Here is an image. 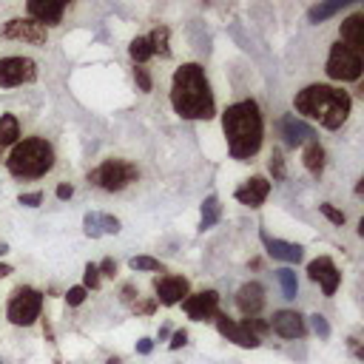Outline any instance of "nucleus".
<instances>
[{"mask_svg":"<svg viewBox=\"0 0 364 364\" xmlns=\"http://www.w3.org/2000/svg\"><path fill=\"white\" fill-rule=\"evenodd\" d=\"M185 344H188V333H185V330H177L174 336H171V344H168V348H171V350H180V348H185Z\"/></svg>","mask_w":364,"mask_h":364,"instance_id":"nucleus-39","label":"nucleus"},{"mask_svg":"<svg viewBox=\"0 0 364 364\" xmlns=\"http://www.w3.org/2000/svg\"><path fill=\"white\" fill-rule=\"evenodd\" d=\"M267 171L274 174V180H284L287 177V168H284V160H282V151L279 148H274L271 162H267Z\"/></svg>","mask_w":364,"mask_h":364,"instance_id":"nucleus-29","label":"nucleus"},{"mask_svg":"<svg viewBox=\"0 0 364 364\" xmlns=\"http://www.w3.org/2000/svg\"><path fill=\"white\" fill-rule=\"evenodd\" d=\"M344 6H348V0H333V3H319V6H311V9H308V21H311V23H321V21H328V17L339 14Z\"/></svg>","mask_w":364,"mask_h":364,"instance_id":"nucleus-24","label":"nucleus"},{"mask_svg":"<svg viewBox=\"0 0 364 364\" xmlns=\"http://www.w3.org/2000/svg\"><path fill=\"white\" fill-rule=\"evenodd\" d=\"M214 321H217V330H219V333H222L228 341L239 344V348H245V350H256L259 344H262V339H259L256 333H251V330H247L242 321L228 319L225 313H217V316H214Z\"/></svg>","mask_w":364,"mask_h":364,"instance_id":"nucleus-11","label":"nucleus"},{"mask_svg":"<svg viewBox=\"0 0 364 364\" xmlns=\"http://www.w3.org/2000/svg\"><path fill=\"white\" fill-rule=\"evenodd\" d=\"M83 228H86V236H91V239H100V236H103V228H100V214H86V219H83Z\"/></svg>","mask_w":364,"mask_h":364,"instance_id":"nucleus-32","label":"nucleus"},{"mask_svg":"<svg viewBox=\"0 0 364 364\" xmlns=\"http://www.w3.org/2000/svg\"><path fill=\"white\" fill-rule=\"evenodd\" d=\"M100 271H97V265H86V271H83V287H86V291H97V287H100Z\"/></svg>","mask_w":364,"mask_h":364,"instance_id":"nucleus-30","label":"nucleus"},{"mask_svg":"<svg viewBox=\"0 0 364 364\" xmlns=\"http://www.w3.org/2000/svg\"><path fill=\"white\" fill-rule=\"evenodd\" d=\"M171 106L182 120H210L217 114V100L205 69L199 63H185L171 80Z\"/></svg>","mask_w":364,"mask_h":364,"instance_id":"nucleus-1","label":"nucleus"},{"mask_svg":"<svg viewBox=\"0 0 364 364\" xmlns=\"http://www.w3.org/2000/svg\"><path fill=\"white\" fill-rule=\"evenodd\" d=\"M97 271H100V276H114V274H117V262H114V259H103L97 265Z\"/></svg>","mask_w":364,"mask_h":364,"instance_id":"nucleus-38","label":"nucleus"},{"mask_svg":"<svg viewBox=\"0 0 364 364\" xmlns=\"http://www.w3.org/2000/svg\"><path fill=\"white\" fill-rule=\"evenodd\" d=\"M279 134H282V140H284L287 148L304 145V143H311V140L316 137L313 125H308L304 120H299L296 114H284V117L279 120Z\"/></svg>","mask_w":364,"mask_h":364,"instance_id":"nucleus-14","label":"nucleus"},{"mask_svg":"<svg viewBox=\"0 0 364 364\" xmlns=\"http://www.w3.org/2000/svg\"><path fill=\"white\" fill-rule=\"evenodd\" d=\"M157 302H145V304H134V313H154Z\"/></svg>","mask_w":364,"mask_h":364,"instance_id":"nucleus-42","label":"nucleus"},{"mask_svg":"<svg viewBox=\"0 0 364 364\" xmlns=\"http://www.w3.org/2000/svg\"><path fill=\"white\" fill-rule=\"evenodd\" d=\"M276 279H279V284H282L284 299H296V293H299L296 271H291V267H282V271H276Z\"/></svg>","mask_w":364,"mask_h":364,"instance_id":"nucleus-27","label":"nucleus"},{"mask_svg":"<svg viewBox=\"0 0 364 364\" xmlns=\"http://www.w3.org/2000/svg\"><path fill=\"white\" fill-rule=\"evenodd\" d=\"M54 145L46 137H26L17 145H12L6 168L17 180H40L54 168Z\"/></svg>","mask_w":364,"mask_h":364,"instance_id":"nucleus-4","label":"nucleus"},{"mask_svg":"<svg viewBox=\"0 0 364 364\" xmlns=\"http://www.w3.org/2000/svg\"><path fill=\"white\" fill-rule=\"evenodd\" d=\"M43 202V194L40 191H32V194H21V205H26V208H37Z\"/></svg>","mask_w":364,"mask_h":364,"instance_id":"nucleus-37","label":"nucleus"},{"mask_svg":"<svg viewBox=\"0 0 364 364\" xmlns=\"http://www.w3.org/2000/svg\"><path fill=\"white\" fill-rule=\"evenodd\" d=\"M0 364H3V361H0Z\"/></svg>","mask_w":364,"mask_h":364,"instance_id":"nucleus-47","label":"nucleus"},{"mask_svg":"<svg viewBox=\"0 0 364 364\" xmlns=\"http://www.w3.org/2000/svg\"><path fill=\"white\" fill-rule=\"evenodd\" d=\"M267 324H271V330L282 339H302L308 333V324H304V319L296 311H276Z\"/></svg>","mask_w":364,"mask_h":364,"instance_id":"nucleus-15","label":"nucleus"},{"mask_svg":"<svg viewBox=\"0 0 364 364\" xmlns=\"http://www.w3.org/2000/svg\"><path fill=\"white\" fill-rule=\"evenodd\" d=\"M9 254V245L6 242H0V256H6Z\"/></svg>","mask_w":364,"mask_h":364,"instance_id":"nucleus-45","label":"nucleus"},{"mask_svg":"<svg viewBox=\"0 0 364 364\" xmlns=\"http://www.w3.org/2000/svg\"><path fill=\"white\" fill-rule=\"evenodd\" d=\"M0 34L6 37V40H23V43H32V46H43L49 32L34 23L32 17H12V21L3 23V29H0Z\"/></svg>","mask_w":364,"mask_h":364,"instance_id":"nucleus-9","label":"nucleus"},{"mask_svg":"<svg viewBox=\"0 0 364 364\" xmlns=\"http://www.w3.org/2000/svg\"><path fill=\"white\" fill-rule=\"evenodd\" d=\"M222 131L234 160H251L259 154L265 140V120L256 100H239L222 114Z\"/></svg>","mask_w":364,"mask_h":364,"instance_id":"nucleus-2","label":"nucleus"},{"mask_svg":"<svg viewBox=\"0 0 364 364\" xmlns=\"http://www.w3.org/2000/svg\"><path fill=\"white\" fill-rule=\"evenodd\" d=\"M236 308L245 316H256L265 308V287L259 282H245L236 291Z\"/></svg>","mask_w":364,"mask_h":364,"instance_id":"nucleus-18","label":"nucleus"},{"mask_svg":"<svg viewBox=\"0 0 364 364\" xmlns=\"http://www.w3.org/2000/svg\"><path fill=\"white\" fill-rule=\"evenodd\" d=\"M134 80H137V86H140V91H151L154 88V80H151V74H148V69L145 66H134Z\"/></svg>","mask_w":364,"mask_h":364,"instance_id":"nucleus-34","label":"nucleus"},{"mask_svg":"<svg viewBox=\"0 0 364 364\" xmlns=\"http://www.w3.org/2000/svg\"><path fill=\"white\" fill-rule=\"evenodd\" d=\"M40 311H43V293L34 291V287H17L9 296L6 319L17 328H29V324L40 319Z\"/></svg>","mask_w":364,"mask_h":364,"instance_id":"nucleus-7","label":"nucleus"},{"mask_svg":"<svg viewBox=\"0 0 364 364\" xmlns=\"http://www.w3.org/2000/svg\"><path fill=\"white\" fill-rule=\"evenodd\" d=\"M128 265H131V271H151V274L162 271V262L154 256H134Z\"/></svg>","mask_w":364,"mask_h":364,"instance_id":"nucleus-28","label":"nucleus"},{"mask_svg":"<svg viewBox=\"0 0 364 364\" xmlns=\"http://www.w3.org/2000/svg\"><path fill=\"white\" fill-rule=\"evenodd\" d=\"M21 143V123L14 114H3L0 117V148H12Z\"/></svg>","mask_w":364,"mask_h":364,"instance_id":"nucleus-22","label":"nucleus"},{"mask_svg":"<svg viewBox=\"0 0 364 364\" xmlns=\"http://www.w3.org/2000/svg\"><path fill=\"white\" fill-rule=\"evenodd\" d=\"M100 228L103 234H120V219L111 214H100Z\"/></svg>","mask_w":364,"mask_h":364,"instance_id":"nucleus-36","label":"nucleus"},{"mask_svg":"<svg viewBox=\"0 0 364 364\" xmlns=\"http://www.w3.org/2000/svg\"><path fill=\"white\" fill-rule=\"evenodd\" d=\"M262 245L267 247V254H271L274 259L287 262V265H296V262H302V256H304L302 245H296V242H284V239H274L267 231H262Z\"/></svg>","mask_w":364,"mask_h":364,"instance_id":"nucleus-19","label":"nucleus"},{"mask_svg":"<svg viewBox=\"0 0 364 364\" xmlns=\"http://www.w3.org/2000/svg\"><path fill=\"white\" fill-rule=\"evenodd\" d=\"M134 296H137V291H134L131 284H125V287H123V302H131Z\"/></svg>","mask_w":364,"mask_h":364,"instance_id":"nucleus-43","label":"nucleus"},{"mask_svg":"<svg viewBox=\"0 0 364 364\" xmlns=\"http://www.w3.org/2000/svg\"><path fill=\"white\" fill-rule=\"evenodd\" d=\"M302 162H304V168H308L313 177H321V171H324V148H321V145H319L316 140L304 143V154H302Z\"/></svg>","mask_w":364,"mask_h":364,"instance_id":"nucleus-21","label":"nucleus"},{"mask_svg":"<svg viewBox=\"0 0 364 364\" xmlns=\"http://www.w3.org/2000/svg\"><path fill=\"white\" fill-rule=\"evenodd\" d=\"M66 3H51V0H32V3H26V12L34 23H40L43 29L46 26H57L63 21V14H66Z\"/></svg>","mask_w":364,"mask_h":364,"instance_id":"nucleus-16","label":"nucleus"},{"mask_svg":"<svg viewBox=\"0 0 364 364\" xmlns=\"http://www.w3.org/2000/svg\"><path fill=\"white\" fill-rule=\"evenodd\" d=\"M128 54H131V60L134 66H145L151 57H154V51H151V43H148V37H134L131 46H128Z\"/></svg>","mask_w":364,"mask_h":364,"instance_id":"nucleus-25","label":"nucleus"},{"mask_svg":"<svg viewBox=\"0 0 364 364\" xmlns=\"http://www.w3.org/2000/svg\"><path fill=\"white\" fill-rule=\"evenodd\" d=\"M308 276L311 282H319L321 284V291L324 296H333L339 291V284H341V274H339V267L330 256H319L308 265Z\"/></svg>","mask_w":364,"mask_h":364,"instance_id":"nucleus-12","label":"nucleus"},{"mask_svg":"<svg viewBox=\"0 0 364 364\" xmlns=\"http://www.w3.org/2000/svg\"><path fill=\"white\" fill-rule=\"evenodd\" d=\"M339 37H341L339 43H344V46L353 49V51H361V49H364V14H361V12L350 14L348 21L341 23Z\"/></svg>","mask_w":364,"mask_h":364,"instance_id":"nucleus-20","label":"nucleus"},{"mask_svg":"<svg viewBox=\"0 0 364 364\" xmlns=\"http://www.w3.org/2000/svg\"><path fill=\"white\" fill-rule=\"evenodd\" d=\"M12 274V265H3V262H0V279H6Z\"/></svg>","mask_w":364,"mask_h":364,"instance_id":"nucleus-44","label":"nucleus"},{"mask_svg":"<svg viewBox=\"0 0 364 364\" xmlns=\"http://www.w3.org/2000/svg\"><path fill=\"white\" fill-rule=\"evenodd\" d=\"M168 37H171L168 26H157L154 32H151V34H148V43H151V51H154V54H160V57H171V46H168Z\"/></svg>","mask_w":364,"mask_h":364,"instance_id":"nucleus-26","label":"nucleus"},{"mask_svg":"<svg viewBox=\"0 0 364 364\" xmlns=\"http://www.w3.org/2000/svg\"><path fill=\"white\" fill-rule=\"evenodd\" d=\"M267 194H271V182H267L265 177H251L245 185H239V188L234 191L236 202H242V205H247V208H262L265 199H267Z\"/></svg>","mask_w":364,"mask_h":364,"instance_id":"nucleus-17","label":"nucleus"},{"mask_svg":"<svg viewBox=\"0 0 364 364\" xmlns=\"http://www.w3.org/2000/svg\"><path fill=\"white\" fill-rule=\"evenodd\" d=\"M71 197H74V188H71L69 182L57 185V199H71Z\"/></svg>","mask_w":364,"mask_h":364,"instance_id":"nucleus-40","label":"nucleus"},{"mask_svg":"<svg viewBox=\"0 0 364 364\" xmlns=\"http://www.w3.org/2000/svg\"><path fill=\"white\" fill-rule=\"evenodd\" d=\"M293 108L302 114V117H311L319 125L336 131L348 123L350 108H353V97L344 88L313 83V86H304L302 91H296Z\"/></svg>","mask_w":364,"mask_h":364,"instance_id":"nucleus-3","label":"nucleus"},{"mask_svg":"<svg viewBox=\"0 0 364 364\" xmlns=\"http://www.w3.org/2000/svg\"><path fill=\"white\" fill-rule=\"evenodd\" d=\"M37 80V63L32 57H0V86L14 88Z\"/></svg>","mask_w":364,"mask_h":364,"instance_id":"nucleus-8","label":"nucleus"},{"mask_svg":"<svg viewBox=\"0 0 364 364\" xmlns=\"http://www.w3.org/2000/svg\"><path fill=\"white\" fill-rule=\"evenodd\" d=\"M106 364H123V361H120V359H117V356H111V359H108V361H106Z\"/></svg>","mask_w":364,"mask_h":364,"instance_id":"nucleus-46","label":"nucleus"},{"mask_svg":"<svg viewBox=\"0 0 364 364\" xmlns=\"http://www.w3.org/2000/svg\"><path fill=\"white\" fill-rule=\"evenodd\" d=\"M311 328H313L316 336H321V339L330 336V324H328V319H324L321 313H313V316H311Z\"/></svg>","mask_w":364,"mask_h":364,"instance_id":"nucleus-35","label":"nucleus"},{"mask_svg":"<svg viewBox=\"0 0 364 364\" xmlns=\"http://www.w3.org/2000/svg\"><path fill=\"white\" fill-rule=\"evenodd\" d=\"M324 71H328V77L336 83H356L364 71L361 51H353L344 43H333L330 54H328V63H324Z\"/></svg>","mask_w":364,"mask_h":364,"instance_id":"nucleus-6","label":"nucleus"},{"mask_svg":"<svg viewBox=\"0 0 364 364\" xmlns=\"http://www.w3.org/2000/svg\"><path fill=\"white\" fill-rule=\"evenodd\" d=\"M319 210H321V217H324V219H330L333 225H344V222H348V217H344V210L333 208L330 202H321V205H319Z\"/></svg>","mask_w":364,"mask_h":364,"instance_id":"nucleus-31","label":"nucleus"},{"mask_svg":"<svg viewBox=\"0 0 364 364\" xmlns=\"http://www.w3.org/2000/svg\"><path fill=\"white\" fill-rule=\"evenodd\" d=\"M86 296H88V291H86L83 284H74V287H69V293H66L69 308H80V304L86 302Z\"/></svg>","mask_w":364,"mask_h":364,"instance_id":"nucleus-33","label":"nucleus"},{"mask_svg":"<svg viewBox=\"0 0 364 364\" xmlns=\"http://www.w3.org/2000/svg\"><path fill=\"white\" fill-rule=\"evenodd\" d=\"M222 217V205L217 197H208L202 202V217H199V231H208V228H214Z\"/></svg>","mask_w":364,"mask_h":364,"instance_id":"nucleus-23","label":"nucleus"},{"mask_svg":"<svg viewBox=\"0 0 364 364\" xmlns=\"http://www.w3.org/2000/svg\"><path fill=\"white\" fill-rule=\"evenodd\" d=\"M154 291H157V302L165 304V308H174V304H180L188 291H191V284L185 276H157L154 279Z\"/></svg>","mask_w":364,"mask_h":364,"instance_id":"nucleus-13","label":"nucleus"},{"mask_svg":"<svg viewBox=\"0 0 364 364\" xmlns=\"http://www.w3.org/2000/svg\"><path fill=\"white\" fill-rule=\"evenodd\" d=\"M151 350H154V341H151V339H140V341H137V353L148 356Z\"/></svg>","mask_w":364,"mask_h":364,"instance_id":"nucleus-41","label":"nucleus"},{"mask_svg":"<svg viewBox=\"0 0 364 364\" xmlns=\"http://www.w3.org/2000/svg\"><path fill=\"white\" fill-rule=\"evenodd\" d=\"M182 311L188 313V319H194V321L214 319L219 313V293L217 291H202V293H194V296H185Z\"/></svg>","mask_w":364,"mask_h":364,"instance_id":"nucleus-10","label":"nucleus"},{"mask_svg":"<svg viewBox=\"0 0 364 364\" xmlns=\"http://www.w3.org/2000/svg\"><path fill=\"white\" fill-rule=\"evenodd\" d=\"M137 165L128 160H106L88 174V182H94L97 188L108 191V194H117V191H125L131 182H137Z\"/></svg>","mask_w":364,"mask_h":364,"instance_id":"nucleus-5","label":"nucleus"}]
</instances>
